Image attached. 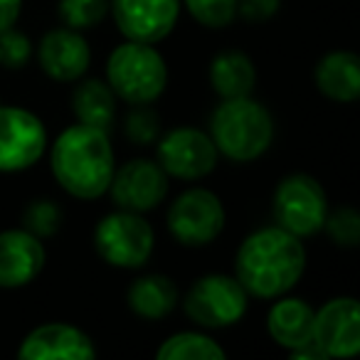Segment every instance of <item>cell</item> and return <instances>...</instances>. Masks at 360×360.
Masks as SVG:
<instances>
[{"instance_id":"1","label":"cell","mask_w":360,"mask_h":360,"mask_svg":"<svg viewBox=\"0 0 360 360\" xmlns=\"http://www.w3.org/2000/svg\"><path fill=\"white\" fill-rule=\"evenodd\" d=\"M306 252L299 237L281 227L259 230L247 237L237 252V281L262 299H274L301 279Z\"/></svg>"},{"instance_id":"2","label":"cell","mask_w":360,"mask_h":360,"mask_svg":"<svg viewBox=\"0 0 360 360\" xmlns=\"http://www.w3.org/2000/svg\"><path fill=\"white\" fill-rule=\"evenodd\" d=\"M52 173L75 198H99L114 175V150L106 131L77 124L60 134L52 146Z\"/></svg>"},{"instance_id":"3","label":"cell","mask_w":360,"mask_h":360,"mask_svg":"<svg viewBox=\"0 0 360 360\" xmlns=\"http://www.w3.org/2000/svg\"><path fill=\"white\" fill-rule=\"evenodd\" d=\"M212 143L217 150L232 160H255L269 148L274 124L269 111L262 104L252 101L250 96L225 99L212 114L210 121Z\"/></svg>"},{"instance_id":"4","label":"cell","mask_w":360,"mask_h":360,"mask_svg":"<svg viewBox=\"0 0 360 360\" xmlns=\"http://www.w3.org/2000/svg\"><path fill=\"white\" fill-rule=\"evenodd\" d=\"M106 75H109V86L116 96L139 106L158 99L168 79L163 57L148 42L134 40L111 52Z\"/></svg>"},{"instance_id":"5","label":"cell","mask_w":360,"mask_h":360,"mask_svg":"<svg viewBox=\"0 0 360 360\" xmlns=\"http://www.w3.org/2000/svg\"><path fill=\"white\" fill-rule=\"evenodd\" d=\"M94 245L104 262L124 269H136L146 264L153 252V230L136 212H114L99 222L94 232Z\"/></svg>"},{"instance_id":"6","label":"cell","mask_w":360,"mask_h":360,"mask_svg":"<svg viewBox=\"0 0 360 360\" xmlns=\"http://www.w3.org/2000/svg\"><path fill=\"white\" fill-rule=\"evenodd\" d=\"M274 220L296 237L314 235L326 222V193L311 175H289L274 193Z\"/></svg>"},{"instance_id":"7","label":"cell","mask_w":360,"mask_h":360,"mask_svg":"<svg viewBox=\"0 0 360 360\" xmlns=\"http://www.w3.org/2000/svg\"><path fill=\"white\" fill-rule=\"evenodd\" d=\"M247 291L232 276L210 274L193 284L186 296V314L205 328L232 326L245 316Z\"/></svg>"},{"instance_id":"8","label":"cell","mask_w":360,"mask_h":360,"mask_svg":"<svg viewBox=\"0 0 360 360\" xmlns=\"http://www.w3.org/2000/svg\"><path fill=\"white\" fill-rule=\"evenodd\" d=\"M168 227L178 242L200 247L212 242L225 227V210L210 191H188L173 202L168 212Z\"/></svg>"},{"instance_id":"9","label":"cell","mask_w":360,"mask_h":360,"mask_svg":"<svg viewBox=\"0 0 360 360\" xmlns=\"http://www.w3.org/2000/svg\"><path fill=\"white\" fill-rule=\"evenodd\" d=\"M47 143V131L35 114L0 106V173H15L37 163Z\"/></svg>"},{"instance_id":"10","label":"cell","mask_w":360,"mask_h":360,"mask_svg":"<svg viewBox=\"0 0 360 360\" xmlns=\"http://www.w3.org/2000/svg\"><path fill=\"white\" fill-rule=\"evenodd\" d=\"M215 143L198 129H175L158 143V165L175 178H202L215 168Z\"/></svg>"},{"instance_id":"11","label":"cell","mask_w":360,"mask_h":360,"mask_svg":"<svg viewBox=\"0 0 360 360\" xmlns=\"http://www.w3.org/2000/svg\"><path fill=\"white\" fill-rule=\"evenodd\" d=\"M314 343L326 358H350L360 348L358 301L345 296L333 299L314 314Z\"/></svg>"},{"instance_id":"12","label":"cell","mask_w":360,"mask_h":360,"mask_svg":"<svg viewBox=\"0 0 360 360\" xmlns=\"http://www.w3.org/2000/svg\"><path fill=\"white\" fill-rule=\"evenodd\" d=\"M119 30L134 42H158L173 30L180 0H111Z\"/></svg>"},{"instance_id":"13","label":"cell","mask_w":360,"mask_h":360,"mask_svg":"<svg viewBox=\"0 0 360 360\" xmlns=\"http://www.w3.org/2000/svg\"><path fill=\"white\" fill-rule=\"evenodd\" d=\"M111 198L129 212L153 210L168 193L165 170L153 160H131L116 175H111Z\"/></svg>"},{"instance_id":"14","label":"cell","mask_w":360,"mask_h":360,"mask_svg":"<svg viewBox=\"0 0 360 360\" xmlns=\"http://www.w3.org/2000/svg\"><path fill=\"white\" fill-rule=\"evenodd\" d=\"M45 266V247L27 230L0 232V289H18Z\"/></svg>"},{"instance_id":"15","label":"cell","mask_w":360,"mask_h":360,"mask_svg":"<svg viewBox=\"0 0 360 360\" xmlns=\"http://www.w3.org/2000/svg\"><path fill=\"white\" fill-rule=\"evenodd\" d=\"M22 360H91L96 355L91 340L67 323H47L35 328L18 350Z\"/></svg>"},{"instance_id":"16","label":"cell","mask_w":360,"mask_h":360,"mask_svg":"<svg viewBox=\"0 0 360 360\" xmlns=\"http://www.w3.org/2000/svg\"><path fill=\"white\" fill-rule=\"evenodd\" d=\"M89 45L75 30H52L40 42V65L57 82L79 79L89 67Z\"/></svg>"},{"instance_id":"17","label":"cell","mask_w":360,"mask_h":360,"mask_svg":"<svg viewBox=\"0 0 360 360\" xmlns=\"http://www.w3.org/2000/svg\"><path fill=\"white\" fill-rule=\"evenodd\" d=\"M269 333L279 345L299 350L314 343V311L301 299H284L269 311Z\"/></svg>"},{"instance_id":"18","label":"cell","mask_w":360,"mask_h":360,"mask_svg":"<svg viewBox=\"0 0 360 360\" xmlns=\"http://www.w3.org/2000/svg\"><path fill=\"white\" fill-rule=\"evenodd\" d=\"M316 86L328 99L355 101L360 96L358 57L350 52H330L316 67Z\"/></svg>"},{"instance_id":"19","label":"cell","mask_w":360,"mask_h":360,"mask_svg":"<svg viewBox=\"0 0 360 360\" xmlns=\"http://www.w3.org/2000/svg\"><path fill=\"white\" fill-rule=\"evenodd\" d=\"M178 304V289L168 276L150 274L136 279L129 289V306L141 319H163Z\"/></svg>"},{"instance_id":"20","label":"cell","mask_w":360,"mask_h":360,"mask_svg":"<svg viewBox=\"0 0 360 360\" xmlns=\"http://www.w3.org/2000/svg\"><path fill=\"white\" fill-rule=\"evenodd\" d=\"M255 65L242 52H222L215 57L210 67L212 89L225 99H237V96H250L255 89Z\"/></svg>"},{"instance_id":"21","label":"cell","mask_w":360,"mask_h":360,"mask_svg":"<svg viewBox=\"0 0 360 360\" xmlns=\"http://www.w3.org/2000/svg\"><path fill=\"white\" fill-rule=\"evenodd\" d=\"M72 104H75V114L79 119V124L94 126V129L101 131H106L114 124L116 99L111 86H106L104 82L89 79L84 84H79L75 96H72Z\"/></svg>"},{"instance_id":"22","label":"cell","mask_w":360,"mask_h":360,"mask_svg":"<svg viewBox=\"0 0 360 360\" xmlns=\"http://www.w3.org/2000/svg\"><path fill=\"white\" fill-rule=\"evenodd\" d=\"M155 355L160 360H220L225 358V350L207 335L178 333L165 340Z\"/></svg>"},{"instance_id":"23","label":"cell","mask_w":360,"mask_h":360,"mask_svg":"<svg viewBox=\"0 0 360 360\" xmlns=\"http://www.w3.org/2000/svg\"><path fill=\"white\" fill-rule=\"evenodd\" d=\"M109 0H60V18L72 30L94 27L104 20Z\"/></svg>"},{"instance_id":"24","label":"cell","mask_w":360,"mask_h":360,"mask_svg":"<svg viewBox=\"0 0 360 360\" xmlns=\"http://www.w3.org/2000/svg\"><path fill=\"white\" fill-rule=\"evenodd\" d=\"M188 11L207 27H225L235 20L237 0H186Z\"/></svg>"},{"instance_id":"25","label":"cell","mask_w":360,"mask_h":360,"mask_svg":"<svg viewBox=\"0 0 360 360\" xmlns=\"http://www.w3.org/2000/svg\"><path fill=\"white\" fill-rule=\"evenodd\" d=\"M22 222H25V230L30 232V235L50 237V235H55V232L60 230L62 212L52 200H37L25 210Z\"/></svg>"},{"instance_id":"26","label":"cell","mask_w":360,"mask_h":360,"mask_svg":"<svg viewBox=\"0 0 360 360\" xmlns=\"http://www.w3.org/2000/svg\"><path fill=\"white\" fill-rule=\"evenodd\" d=\"M328 227V235L333 237L335 245L343 247H355L360 240V217L355 215V210L343 207V210H335L328 220L323 222Z\"/></svg>"},{"instance_id":"27","label":"cell","mask_w":360,"mask_h":360,"mask_svg":"<svg viewBox=\"0 0 360 360\" xmlns=\"http://www.w3.org/2000/svg\"><path fill=\"white\" fill-rule=\"evenodd\" d=\"M32 55L30 40L20 32H0V65L8 70H20Z\"/></svg>"},{"instance_id":"28","label":"cell","mask_w":360,"mask_h":360,"mask_svg":"<svg viewBox=\"0 0 360 360\" xmlns=\"http://www.w3.org/2000/svg\"><path fill=\"white\" fill-rule=\"evenodd\" d=\"M126 134L134 143H150L158 139V116L150 109H139L129 116Z\"/></svg>"},{"instance_id":"29","label":"cell","mask_w":360,"mask_h":360,"mask_svg":"<svg viewBox=\"0 0 360 360\" xmlns=\"http://www.w3.org/2000/svg\"><path fill=\"white\" fill-rule=\"evenodd\" d=\"M279 11V0H237V13L250 22H262Z\"/></svg>"},{"instance_id":"30","label":"cell","mask_w":360,"mask_h":360,"mask_svg":"<svg viewBox=\"0 0 360 360\" xmlns=\"http://www.w3.org/2000/svg\"><path fill=\"white\" fill-rule=\"evenodd\" d=\"M22 0H0V32L11 30L20 15Z\"/></svg>"}]
</instances>
